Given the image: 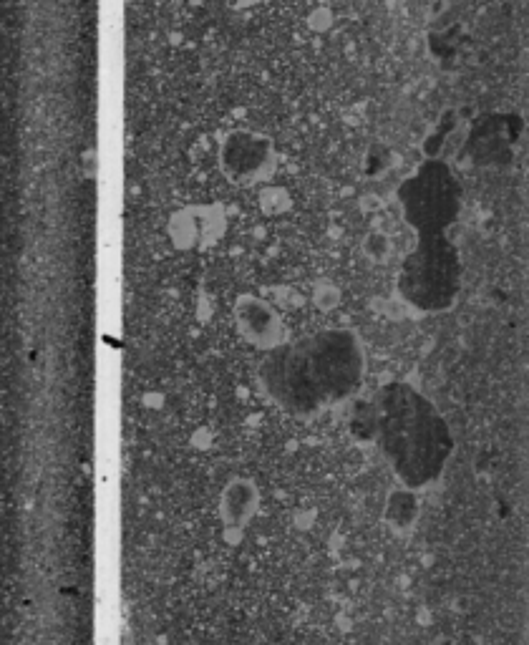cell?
<instances>
[{
    "instance_id": "obj_7",
    "label": "cell",
    "mask_w": 529,
    "mask_h": 645,
    "mask_svg": "<svg viewBox=\"0 0 529 645\" xmlns=\"http://www.w3.org/2000/svg\"><path fill=\"white\" fill-rule=\"evenodd\" d=\"M257 507H260V492H257L255 482H250V479H232L222 489L220 517L225 527H232V530L247 527L257 514Z\"/></svg>"
},
{
    "instance_id": "obj_9",
    "label": "cell",
    "mask_w": 529,
    "mask_h": 645,
    "mask_svg": "<svg viewBox=\"0 0 529 645\" xmlns=\"http://www.w3.org/2000/svg\"><path fill=\"white\" fill-rule=\"evenodd\" d=\"M366 247H368V252H371V255L383 257V255H386V250H391V242H388L386 237H381V235H373V237H368Z\"/></svg>"
},
{
    "instance_id": "obj_4",
    "label": "cell",
    "mask_w": 529,
    "mask_h": 645,
    "mask_svg": "<svg viewBox=\"0 0 529 645\" xmlns=\"http://www.w3.org/2000/svg\"><path fill=\"white\" fill-rule=\"evenodd\" d=\"M399 205L404 220L416 237L449 235L459 220L461 187L451 169L439 159H426L399 187Z\"/></svg>"
},
{
    "instance_id": "obj_6",
    "label": "cell",
    "mask_w": 529,
    "mask_h": 645,
    "mask_svg": "<svg viewBox=\"0 0 529 645\" xmlns=\"http://www.w3.org/2000/svg\"><path fill=\"white\" fill-rule=\"evenodd\" d=\"M225 167L235 177H257L260 169L270 162V144L268 139L257 137V134H232L225 142Z\"/></svg>"
},
{
    "instance_id": "obj_1",
    "label": "cell",
    "mask_w": 529,
    "mask_h": 645,
    "mask_svg": "<svg viewBox=\"0 0 529 645\" xmlns=\"http://www.w3.org/2000/svg\"><path fill=\"white\" fill-rule=\"evenodd\" d=\"M348 429L353 439L376 444L393 477L414 492L439 482L454 454V434L441 411L404 381L386 383L371 399L356 401Z\"/></svg>"
},
{
    "instance_id": "obj_2",
    "label": "cell",
    "mask_w": 529,
    "mask_h": 645,
    "mask_svg": "<svg viewBox=\"0 0 529 645\" xmlns=\"http://www.w3.org/2000/svg\"><path fill=\"white\" fill-rule=\"evenodd\" d=\"M366 356L356 333L325 328L280 343L260 363L262 389L283 411L315 416L361 391Z\"/></svg>"
},
{
    "instance_id": "obj_8",
    "label": "cell",
    "mask_w": 529,
    "mask_h": 645,
    "mask_svg": "<svg viewBox=\"0 0 529 645\" xmlns=\"http://www.w3.org/2000/svg\"><path fill=\"white\" fill-rule=\"evenodd\" d=\"M419 514V492H414L409 487H396L386 497V504H383V522L393 532H399V535H406V532L414 530V525L419 522Z\"/></svg>"
},
{
    "instance_id": "obj_5",
    "label": "cell",
    "mask_w": 529,
    "mask_h": 645,
    "mask_svg": "<svg viewBox=\"0 0 529 645\" xmlns=\"http://www.w3.org/2000/svg\"><path fill=\"white\" fill-rule=\"evenodd\" d=\"M235 318L242 336L250 343H255V346L273 351L280 343H285L283 320H280L278 310H275L268 300L255 298V295H245V298L237 300Z\"/></svg>"
},
{
    "instance_id": "obj_3",
    "label": "cell",
    "mask_w": 529,
    "mask_h": 645,
    "mask_svg": "<svg viewBox=\"0 0 529 645\" xmlns=\"http://www.w3.org/2000/svg\"><path fill=\"white\" fill-rule=\"evenodd\" d=\"M396 290L419 313H444L461 290V257L449 235L416 237L401 263Z\"/></svg>"
}]
</instances>
